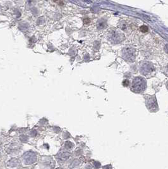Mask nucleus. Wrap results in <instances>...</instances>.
I'll use <instances>...</instances> for the list:
<instances>
[{"label": "nucleus", "mask_w": 168, "mask_h": 169, "mask_svg": "<svg viewBox=\"0 0 168 169\" xmlns=\"http://www.w3.org/2000/svg\"><path fill=\"white\" fill-rule=\"evenodd\" d=\"M147 87V82L144 78L137 77L133 80L131 90L135 93H140L144 91Z\"/></svg>", "instance_id": "f257e3e1"}, {"label": "nucleus", "mask_w": 168, "mask_h": 169, "mask_svg": "<svg viewBox=\"0 0 168 169\" xmlns=\"http://www.w3.org/2000/svg\"><path fill=\"white\" fill-rule=\"evenodd\" d=\"M153 71H154V67L150 62H144L143 65H142L141 72L142 74L148 75Z\"/></svg>", "instance_id": "f03ea898"}, {"label": "nucleus", "mask_w": 168, "mask_h": 169, "mask_svg": "<svg viewBox=\"0 0 168 169\" xmlns=\"http://www.w3.org/2000/svg\"><path fill=\"white\" fill-rule=\"evenodd\" d=\"M123 57L126 60L133 62L134 60V51L131 48H127L123 51Z\"/></svg>", "instance_id": "7ed1b4c3"}, {"label": "nucleus", "mask_w": 168, "mask_h": 169, "mask_svg": "<svg viewBox=\"0 0 168 169\" xmlns=\"http://www.w3.org/2000/svg\"><path fill=\"white\" fill-rule=\"evenodd\" d=\"M120 34V32H117V31H112V34L111 35V37H112V40H113V41H116V42H118V41H121L122 39V37H123L124 34Z\"/></svg>", "instance_id": "20e7f679"}, {"label": "nucleus", "mask_w": 168, "mask_h": 169, "mask_svg": "<svg viewBox=\"0 0 168 169\" xmlns=\"http://www.w3.org/2000/svg\"><path fill=\"white\" fill-rule=\"evenodd\" d=\"M154 98H151L150 99H149V101L148 102H147V104L148 105V108H149V109L151 108H157V103H154Z\"/></svg>", "instance_id": "39448f33"}, {"label": "nucleus", "mask_w": 168, "mask_h": 169, "mask_svg": "<svg viewBox=\"0 0 168 169\" xmlns=\"http://www.w3.org/2000/svg\"><path fill=\"white\" fill-rule=\"evenodd\" d=\"M140 31H142V32H147L148 31V28L147 27L143 25V26H142L140 27Z\"/></svg>", "instance_id": "423d86ee"}]
</instances>
